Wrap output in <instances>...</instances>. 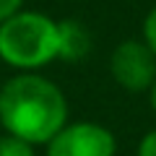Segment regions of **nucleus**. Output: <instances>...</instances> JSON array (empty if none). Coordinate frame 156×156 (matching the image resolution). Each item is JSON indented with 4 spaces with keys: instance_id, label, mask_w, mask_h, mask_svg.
I'll return each instance as SVG.
<instances>
[{
    "instance_id": "nucleus-6",
    "label": "nucleus",
    "mask_w": 156,
    "mask_h": 156,
    "mask_svg": "<svg viewBox=\"0 0 156 156\" xmlns=\"http://www.w3.org/2000/svg\"><path fill=\"white\" fill-rule=\"evenodd\" d=\"M0 156H34V146L11 133L0 135Z\"/></svg>"
},
{
    "instance_id": "nucleus-5",
    "label": "nucleus",
    "mask_w": 156,
    "mask_h": 156,
    "mask_svg": "<svg viewBox=\"0 0 156 156\" xmlns=\"http://www.w3.org/2000/svg\"><path fill=\"white\" fill-rule=\"evenodd\" d=\"M94 47L91 29L78 18L57 21V60L62 62H81L89 57Z\"/></svg>"
},
{
    "instance_id": "nucleus-1",
    "label": "nucleus",
    "mask_w": 156,
    "mask_h": 156,
    "mask_svg": "<svg viewBox=\"0 0 156 156\" xmlns=\"http://www.w3.org/2000/svg\"><path fill=\"white\" fill-rule=\"evenodd\" d=\"M68 122V99L62 89L37 70L8 78L0 86V125L31 146H44Z\"/></svg>"
},
{
    "instance_id": "nucleus-2",
    "label": "nucleus",
    "mask_w": 156,
    "mask_h": 156,
    "mask_svg": "<svg viewBox=\"0 0 156 156\" xmlns=\"http://www.w3.org/2000/svg\"><path fill=\"white\" fill-rule=\"evenodd\" d=\"M0 60L13 70H39L57 60V21L42 11H16L0 21Z\"/></svg>"
},
{
    "instance_id": "nucleus-8",
    "label": "nucleus",
    "mask_w": 156,
    "mask_h": 156,
    "mask_svg": "<svg viewBox=\"0 0 156 156\" xmlns=\"http://www.w3.org/2000/svg\"><path fill=\"white\" fill-rule=\"evenodd\" d=\"M135 156H156V128H154V130H148V133L140 138Z\"/></svg>"
},
{
    "instance_id": "nucleus-4",
    "label": "nucleus",
    "mask_w": 156,
    "mask_h": 156,
    "mask_svg": "<svg viewBox=\"0 0 156 156\" xmlns=\"http://www.w3.org/2000/svg\"><path fill=\"white\" fill-rule=\"evenodd\" d=\"M109 76L130 94H148L156 81V55L143 39H125L109 55Z\"/></svg>"
},
{
    "instance_id": "nucleus-3",
    "label": "nucleus",
    "mask_w": 156,
    "mask_h": 156,
    "mask_svg": "<svg viewBox=\"0 0 156 156\" xmlns=\"http://www.w3.org/2000/svg\"><path fill=\"white\" fill-rule=\"evenodd\" d=\"M47 156H117V138L109 128L89 120L65 122L44 143Z\"/></svg>"
},
{
    "instance_id": "nucleus-9",
    "label": "nucleus",
    "mask_w": 156,
    "mask_h": 156,
    "mask_svg": "<svg viewBox=\"0 0 156 156\" xmlns=\"http://www.w3.org/2000/svg\"><path fill=\"white\" fill-rule=\"evenodd\" d=\"M21 8H23V0H0V21H5L8 16H13Z\"/></svg>"
},
{
    "instance_id": "nucleus-7",
    "label": "nucleus",
    "mask_w": 156,
    "mask_h": 156,
    "mask_svg": "<svg viewBox=\"0 0 156 156\" xmlns=\"http://www.w3.org/2000/svg\"><path fill=\"white\" fill-rule=\"evenodd\" d=\"M143 42L156 55V5L151 8V11L146 13V18H143Z\"/></svg>"
},
{
    "instance_id": "nucleus-10",
    "label": "nucleus",
    "mask_w": 156,
    "mask_h": 156,
    "mask_svg": "<svg viewBox=\"0 0 156 156\" xmlns=\"http://www.w3.org/2000/svg\"><path fill=\"white\" fill-rule=\"evenodd\" d=\"M148 104H151V109L156 112V81H154V86L148 89Z\"/></svg>"
}]
</instances>
